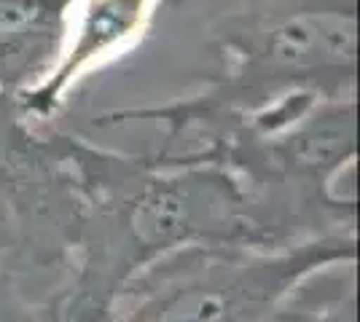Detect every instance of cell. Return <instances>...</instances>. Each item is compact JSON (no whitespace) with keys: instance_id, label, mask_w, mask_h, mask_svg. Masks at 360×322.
<instances>
[{"instance_id":"8","label":"cell","mask_w":360,"mask_h":322,"mask_svg":"<svg viewBox=\"0 0 360 322\" xmlns=\"http://www.w3.org/2000/svg\"><path fill=\"white\" fill-rule=\"evenodd\" d=\"M62 167L54 129H32L22 119L16 100L0 92V177L35 180Z\"/></svg>"},{"instance_id":"4","label":"cell","mask_w":360,"mask_h":322,"mask_svg":"<svg viewBox=\"0 0 360 322\" xmlns=\"http://www.w3.org/2000/svg\"><path fill=\"white\" fill-rule=\"evenodd\" d=\"M75 231L78 213L65 194L0 180V322H60Z\"/></svg>"},{"instance_id":"5","label":"cell","mask_w":360,"mask_h":322,"mask_svg":"<svg viewBox=\"0 0 360 322\" xmlns=\"http://www.w3.org/2000/svg\"><path fill=\"white\" fill-rule=\"evenodd\" d=\"M165 0H78L70 35L57 67L44 83L16 97L22 119L32 129H46L68 94L94 70L105 67L150 32Z\"/></svg>"},{"instance_id":"6","label":"cell","mask_w":360,"mask_h":322,"mask_svg":"<svg viewBox=\"0 0 360 322\" xmlns=\"http://www.w3.org/2000/svg\"><path fill=\"white\" fill-rule=\"evenodd\" d=\"M78 0H0V92L22 97L57 67Z\"/></svg>"},{"instance_id":"1","label":"cell","mask_w":360,"mask_h":322,"mask_svg":"<svg viewBox=\"0 0 360 322\" xmlns=\"http://www.w3.org/2000/svg\"><path fill=\"white\" fill-rule=\"evenodd\" d=\"M81 217L60 322H100L150 266L188 247L271 250L237 177L199 156L124 154L60 132Z\"/></svg>"},{"instance_id":"2","label":"cell","mask_w":360,"mask_h":322,"mask_svg":"<svg viewBox=\"0 0 360 322\" xmlns=\"http://www.w3.org/2000/svg\"><path fill=\"white\" fill-rule=\"evenodd\" d=\"M188 6L221 57L210 86L167 105L105 110L94 126L153 121L165 126L153 154L183 156L229 123L301 94H355L358 0H165L162 11Z\"/></svg>"},{"instance_id":"7","label":"cell","mask_w":360,"mask_h":322,"mask_svg":"<svg viewBox=\"0 0 360 322\" xmlns=\"http://www.w3.org/2000/svg\"><path fill=\"white\" fill-rule=\"evenodd\" d=\"M261 322H358L355 263L309 276Z\"/></svg>"},{"instance_id":"3","label":"cell","mask_w":360,"mask_h":322,"mask_svg":"<svg viewBox=\"0 0 360 322\" xmlns=\"http://www.w3.org/2000/svg\"><path fill=\"white\" fill-rule=\"evenodd\" d=\"M358 261V234L283 250L188 247L116 298L100 322H261L309 276Z\"/></svg>"}]
</instances>
